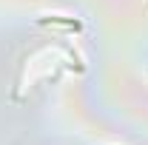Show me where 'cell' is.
I'll use <instances>...</instances> for the list:
<instances>
[{
  "label": "cell",
  "instance_id": "6da1fadb",
  "mask_svg": "<svg viewBox=\"0 0 148 145\" xmlns=\"http://www.w3.org/2000/svg\"><path fill=\"white\" fill-rule=\"evenodd\" d=\"M40 23H43V26L54 23V26H63V29H80V23H77V20H66V17H43Z\"/></svg>",
  "mask_w": 148,
  "mask_h": 145
}]
</instances>
